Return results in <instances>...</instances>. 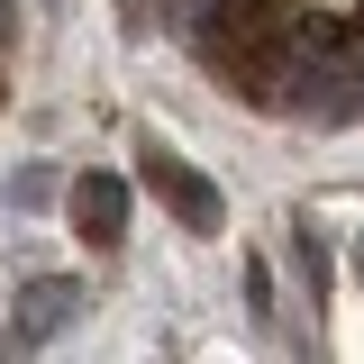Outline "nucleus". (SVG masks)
I'll list each match as a JSON object with an SVG mask.
<instances>
[{
    "label": "nucleus",
    "instance_id": "f257e3e1",
    "mask_svg": "<svg viewBox=\"0 0 364 364\" xmlns=\"http://www.w3.org/2000/svg\"><path fill=\"white\" fill-rule=\"evenodd\" d=\"M328 9H346V0H328Z\"/></svg>",
    "mask_w": 364,
    "mask_h": 364
}]
</instances>
